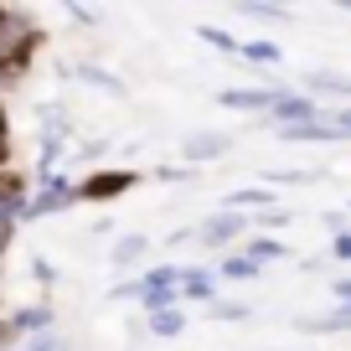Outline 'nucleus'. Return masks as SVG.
<instances>
[{
    "mask_svg": "<svg viewBox=\"0 0 351 351\" xmlns=\"http://www.w3.org/2000/svg\"><path fill=\"white\" fill-rule=\"evenodd\" d=\"M47 32H36V26H26V32H11L5 42H0V93L5 88H16L26 77V67H32V57L42 52Z\"/></svg>",
    "mask_w": 351,
    "mask_h": 351,
    "instance_id": "nucleus-1",
    "label": "nucleus"
},
{
    "mask_svg": "<svg viewBox=\"0 0 351 351\" xmlns=\"http://www.w3.org/2000/svg\"><path fill=\"white\" fill-rule=\"evenodd\" d=\"M140 186V171H124V165H104V171H88L73 186L77 202H119L124 191Z\"/></svg>",
    "mask_w": 351,
    "mask_h": 351,
    "instance_id": "nucleus-2",
    "label": "nucleus"
},
{
    "mask_svg": "<svg viewBox=\"0 0 351 351\" xmlns=\"http://www.w3.org/2000/svg\"><path fill=\"white\" fill-rule=\"evenodd\" d=\"M320 114H326V109H320L315 99H305V93L285 88V93L269 104V114H263V119L274 124V130H289V124H310V119H320Z\"/></svg>",
    "mask_w": 351,
    "mask_h": 351,
    "instance_id": "nucleus-3",
    "label": "nucleus"
},
{
    "mask_svg": "<svg viewBox=\"0 0 351 351\" xmlns=\"http://www.w3.org/2000/svg\"><path fill=\"white\" fill-rule=\"evenodd\" d=\"M197 238L207 243V248H238L243 238H248V217H238V212H212L207 222L197 228Z\"/></svg>",
    "mask_w": 351,
    "mask_h": 351,
    "instance_id": "nucleus-4",
    "label": "nucleus"
},
{
    "mask_svg": "<svg viewBox=\"0 0 351 351\" xmlns=\"http://www.w3.org/2000/svg\"><path fill=\"white\" fill-rule=\"evenodd\" d=\"M73 181H47L36 197H26V207H21V217H16V228L21 222H36V217H52V212H62V207H73Z\"/></svg>",
    "mask_w": 351,
    "mask_h": 351,
    "instance_id": "nucleus-5",
    "label": "nucleus"
},
{
    "mask_svg": "<svg viewBox=\"0 0 351 351\" xmlns=\"http://www.w3.org/2000/svg\"><path fill=\"white\" fill-rule=\"evenodd\" d=\"M279 93H285L279 83H263V88H222L217 104H222V109H238V114H269V104H274Z\"/></svg>",
    "mask_w": 351,
    "mask_h": 351,
    "instance_id": "nucleus-6",
    "label": "nucleus"
},
{
    "mask_svg": "<svg viewBox=\"0 0 351 351\" xmlns=\"http://www.w3.org/2000/svg\"><path fill=\"white\" fill-rule=\"evenodd\" d=\"M228 150H232V134H222V130H197V134H186V145H181L186 171L191 165H207V160H222Z\"/></svg>",
    "mask_w": 351,
    "mask_h": 351,
    "instance_id": "nucleus-7",
    "label": "nucleus"
},
{
    "mask_svg": "<svg viewBox=\"0 0 351 351\" xmlns=\"http://www.w3.org/2000/svg\"><path fill=\"white\" fill-rule=\"evenodd\" d=\"M5 326L16 330V341L42 336V330H57V310H52V305H21V310H11V315H5Z\"/></svg>",
    "mask_w": 351,
    "mask_h": 351,
    "instance_id": "nucleus-8",
    "label": "nucleus"
},
{
    "mask_svg": "<svg viewBox=\"0 0 351 351\" xmlns=\"http://www.w3.org/2000/svg\"><path fill=\"white\" fill-rule=\"evenodd\" d=\"M176 300L212 305V300H217V274H212V269H181V279H176Z\"/></svg>",
    "mask_w": 351,
    "mask_h": 351,
    "instance_id": "nucleus-9",
    "label": "nucleus"
},
{
    "mask_svg": "<svg viewBox=\"0 0 351 351\" xmlns=\"http://www.w3.org/2000/svg\"><path fill=\"white\" fill-rule=\"evenodd\" d=\"M279 202L274 186H238L228 191V202H222V212H238V217H253V212H269Z\"/></svg>",
    "mask_w": 351,
    "mask_h": 351,
    "instance_id": "nucleus-10",
    "label": "nucleus"
},
{
    "mask_svg": "<svg viewBox=\"0 0 351 351\" xmlns=\"http://www.w3.org/2000/svg\"><path fill=\"white\" fill-rule=\"evenodd\" d=\"M295 330L300 336H346L351 330V305H336L330 315H300Z\"/></svg>",
    "mask_w": 351,
    "mask_h": 351,
    "instance_id": "nucleus-11",
    "label": "nucleus"
},
{
    "mask_svg": "<svg viewBox=\"0 0 351 351\" xmlns=\"http://www.w3.org/2000/svg\"><path fill=\"white\" fill-rule=\"evenodd\" d=\"M305 99H351V77H341V73H310L305 77V88H300Z\"/></svg>",
    "mask_w": 351,
    "mask_h": 351,
    "instance_id": "nucleus-12",
    "label": "nucleus"
},
{
    "mask_svg": "<svg viewBox=\"0 0 351 351\" xmlns=\"http://www.w3.org/2000/svg\"><path fill=\"white\" fill-rule=\"evenodd\" d=\"M279 140H289V145H336L341 134L326 124V114L320 119H310V124H289V130H279Z\"/></svg>",
    "mask_w": 351,
    "mask_h": 351,
    "instance_id": "nucleus-13",
    "label": "nucleus"
},
{
    "mask_svg": "<svg viewBox=\"0 0 351 351\" xmlns=\"http://www.w3.org/2000/svg\"><path fill=\"white\" fill-rule=\"evenodd\" d=\"M238 253H243V258H253V263L263 269V263H279V258H289V243H279V238H269V232H258V238L238 243Z\"/></svg>",
    "mask_w": 351,
    "mask_h": 351,
    "instance_id": "nucleus-14",
    "label": "nucleus"
},
{
    "mask_svg": "<svg viewBox=\"0 0 351 351\" xmlns=\"http://www.w3.org/2000/svg\"><path fill=\"white\" fill-rule=\"evenodd\" d=\"M145 253H150V238H145V232H130V238H119L109 248V263H114V269H134Z\"/></svg>",
    "mask_w": 351,
    "mask_h": 351,
    "instance_id": "nucleus-15",
    "label": "nucleus"
},
{
    "mask_svg": "<svg viewBox=\"0 0 351 351\" xmlns=\"http://www.w3.org/2000/svg\"><path fill=\"white\" fill-rule=\"evenodd\" d=\"M145 326H150V336H160V341H176L181 330H186V310H181V305H171V310H155V315L145 320Z\"/></svg>",
    "mask_w": 351,
    "mask_h": 351,
    "instance_id": "nucleus-16",
    "label": "nucleus"
},
{
    "mask_svg": "<svg viewBox=\"0 0 351 351\" xmlns=\"http://www.w3.org/2000/svg\"><path fill=\"white\" fill-rule=\"evenodd\" d=\"M217 274H222V279H258V263H253V258H243V253L232 248L228 258H222V269H217Z\"/></svg>",
    "mask_w": 351,
    "mask_h": 351,
    "instance_id": "nucleus-17",
    "label": "nucleus"
},
{
    "mask_svg": "<svg viewBox=\"0 0 351 351\" xmlns=\"http://www.w3.org/2000/svg\"><path fill=\"white\" fill-rule=\"evenodd\" d=\"M21 351H73V341H67L62 330H42V336H26Z\"/></svg>",
    "mask_w": 351,
    "mask_h": 351,
    "instance_id": "nucleus-18",
    "label": "nucleus"
},
{
    "mask_svg": "<svg viewBox=\"0 0 351 351\" xmlns=\"http://www.w3.org/2000/svg\"><path fill=\"white\" fill-rule=\"evenodd\" d=\"M197 36H202L207 47H217V52H232V57H238V47H243L238 36H232V32H222V26H202Z\"/></svg>",
    "mask_w": 351,
    "mask_h": 351,
    "instance_id": "nucleus-19",
    "label": "nucleus"
},
{
    "mask_svg": "<svg viewBox=\"0 0 351 351\" xmlns=\"http://www.w3.org/2000/svg\"><path fill=\"white\" fill-rule=\"evenodd\" d=\"M207 315H212V320H248L253 310L243 305V300H212V305H207Z\"/></svg>",
    "mask_w": 351,
    "mask_h": 351,
    "instance_id": "nucleus-20",
    "label": "nucleus"
},
{
    "mask_svg": "<svg viewBox=\"0 0 351 351\" xmlns=\"http://www.w3.org/2000/svg\"><path fill=\"white\" fill-rule=\"evenodd\" d=\"M238 57H248V62H274V67H279V47H274V42H243Z\"/></svg>",
    "mask_w": 351,
    "mask_h": 351,
    "instance_id": "nucleus-21",
    "label": "nucleus"
},
{
    "mask_svg": "<svg viewBox=\"0 0 351 351\" xmlns=\"http://www.w3.org/2000/svg\"><path fill=\"white\" fill-rule=\"evenodd\" d=\"M83 77H88V83H93V88H109L114 99H124V93H130V88H124L119 77H109V73H104V67H83Z\"/></svg>",
    "mask_w": 351,
    "mask_h": 351,
    "instance_id": "nucleus-22",
    "label": "nucleus"
},
{
    "mask_svg": "<svg viewBox=\"0 0 351 351\" xmlns=\"http://www.w3.org/2000/svg\"><path fill=\"white\" fill-rule=\"evenodd\" d=\"M248 222H258V228L269 232V238H274V232H279V228H285V222H289V212H285V207H269V212H253Z\"/></svg>",
    "mask_w": 351,
    "mask_h": 351,
    "instance_id": "nucleus-23",
    "label": "nucleus"
},
{
    "mask_svg": "<svg viewBox=\"0 0 351 351\" xmlns=\"http://www.w3.org/2000/svg\"><path fill=\"white\" fill-rule=\"evenodd\" d=\"M243 16H253V21H289V5H243Z\"/></svg>",
    "mask_w": 351,
    "mask_h": 351,
    "instance_id": "nucleus-24",
    "label": "nucleus"
},
{
    "mask_svg": "<svg viewBox=\"0 0 351 351\" xmlns=\"http://www.w3.org/2000/svg\"><path fill=\"white\" fill-rule=\"evenodd\" d=\"M326 124L341 134V140H351V104H346V109H330V114H326Z\"/></svg>",
    "mask_w": 351,
    "mask_h": 351,
    "instance_id": "nucleus-25",
    "label": "nucleus"
},
{
    "mask_svg": "<svg viewBox=\"0 0 351 351\" xmlns=\"http://www.w3.org/2000/svg\"><path fill=\"white\" fill-rule=\"evenodd\" d=\"M330 258L351 263V228H346V232H336V238H330Z\"/></svg>",
    "mask_w": 351,
    "mask_h": 351,
    "instance_id": "nucleus-26",
    "label": "nucleus"
},
{
    "mask_svg": "<svg viewBox=\"0 0 351 351\" xmlns=\"http://www.w3.org/2000/svg\"><path fill=\"white\" fill-rule=\"evenodd\" d=\"M11 243H16V222H0V258L11 253Z\"/></svg>",
    "mask_w": 351,
    "mask_h": 351,
    "instance_id": "nucleus-27",
    "label": "nucleus"
},
{
    "mask_svg": "<svg viewBox=\"0 0 351 351\" xmlns=\"http://www.w3.org/2000/svg\"><path fill=\"white\" fill-rule=\"evenodd\" d=\"M32 274L42 279V285H52V279H57V269H52V263H47V258H36V263H32Z\"/></svg>",
    "mask_w": 351,
    "mask_h": 351,
    "instance_id": "nucleus-28",
    "label": "nucleus"
},
{
    "mask_svg": "<svg viewBox=\"0 0 351 351\" xmlns=\"http://www.w3.org/2000/svg\"><path fill=\"white\" fill-rule=\"evenodd\" d=\"M330 289H336V305H351V279H336Z\"/></svg>",
    "mask_w": 351,
    "mask_h": 351,
    "instance_id": "nucleus-29",
    "label": "nucleus"
},
{
    "mask_svg": "<svg viewBox=\"0 0 351 351\" xmlns=\"http://www.w3.org/2000/svg\"><path fill=\"white\" fill-rule=\"evenodd\" d=\"M320 222H326L330 232H346V217H341V212H326V217H320Z\"/></svg>",
    "mask_w": 351,
    "mask_h": 351,
    "instance_id": "nucleus-30",
    "label": "nucleus"
},
{
    "mask_svg": "<svg viewBox=\"0 0 351 351\" xmlns=\"http://www.w3.org/2000/svg\"><path fill=\"white\" fill-rule=\"evenodd\" d=\"M11 165V140H0V171Z\"/></svg>",
    "mask_w": 351,
    "mask_h": 351,
    "instance_id": "nucleus-31",
    "label": "nucleus"
},
{
    "mask_svg": "<svg viewBox=\"0 0 351 351\" xmlns=\"http://www.w3.org/2000/svg\"><path fill=\"white\" fill-rule=\"evenodd\" d=\"M274 351H300V346H274Z\"/></svg>",
    "mask_w": 351,
    "mask_h": 351,
    "instance_id": "nucleus-32",
    "label": "nucleus"
}]
</instances>
